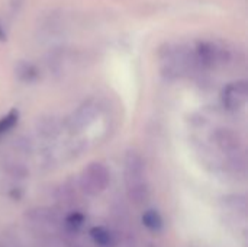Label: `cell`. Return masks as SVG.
Here are the masks:
<instances>
[{
    "mask_svg": "<svg viewBox=\"0 0 248 247\" xmlns=\"http://www.w3.org/2000/svg\"><path fill=\"white\" fill-rule=\"evenodd\" d=\"M90 237L94 242V245H97L99 247L113 246V236L105 227H93L90 230Z\"/></svg>",
    "mask_w": 248,
    "mask_h": 247,
    "instance_id": "5",
    "label": "cell"
},
{
    "mask_svg": "<svg viewBox=\"0 0 248 247\" xmlns=\"http://www.w3.org/2000/svg\"><path fill=\"white\" fill-rule=\"evenodd\" d=\"M6 39H7L6 29H4V26H3V23H1V19H0V41H1V42H4Z\"/></svg>",
    "mask_w": 248,
    "mask_h": 247,
    "instance_id": "8",
    "label": "cell"
},
{
    "mask_svg": "<svg viewBox=\"0 0 248 247\" xmlns=\"http://www.w3.org/2000/svg\"><path fill=\"white\" fill-rule=\"evenodd\" d=\"M198 60L205 66H214L224 60L225 51L211 41H201L195 47Z\"/></svg>",
    "mask_w": 248,
    "mask_h": 247,
    "instance_id": "3",
    "label": "cell"
},
{
    "mask_svg": "<svg viewBox=\"0 0 248 247\" xmlns=\"http://www.w3.org/2000/svg\"><path fill=\"white\" fill-rule=\"evenodd\" d=\"M19 121V111L17 109H10L6 115L0 118V138H3L6 134H9L13 127Z\"/></svg>",
    "mask_w": 248,
    "mask_h": 247,
    "instance_id": "6",
    "label": "cell"
},
{
    "mask_svg": "<svg viewBox=\"0 0 248 247\" xmlns=\"http://www.w3.org/2000/svg\"><path fill=\"white\" fill-rule=\"evenodd\" d=\"M108 182H109V173L102 165L93 163L87 170H84L83 186H84V191H87L89 194L94 195V194L105 191V188L108 186Z\"/></svg>",
    "mask_w": 248,
    "mask_h": 247,
    "instance_id": "2",
    "label": "cell"
},
{
    "mask_svg": "<svg viewBox=\"0 0 248 247\" xmlns=\"http://www.w3.org/2000/svg\"><path fill=\"white\" fill-rule=\"evenodd\" d=\"M142 224L144 227H147L150 231H154V233H158L163 230L164 227V221H163V217L160 215V213L157 210H147L144 214H142Z\"/></svg>",
    "mask_w": 248,
    "mask_h": 247,
    "instance_id": "4",
    "label": "cell"
},
{
    "mask_svg": "<svg viewBox=\"0 0 248 247\" xmlns=\"http://www.w3.org/2000/svg\"><path fill=\"white\" fill-rule=\"evenodd\" d=\"M248 98V87L246 82H232L227 84L221 92V102L228 111L241 109Z\"/></svg>",
    "mask_w": 248,
    "mask_h": 247,
    "instance_id": "1",
    "label": "cell"
},
{
    "mask_svg": "<svg viewBox=\"0 0 248 247\" xmlns=\"http://www.w3.org/2000/svg\"><path fill=\"white\" fill-rule=\"evenodd\" d=\"M84 223V215L80 214V213H73L67 217V226L71 229V230H78Z\"/></svg>",
    "mask_w": 248,
    "mask_h": 247,
    "instance_id": "7",
    "label": "cell"
}]
</instances>
